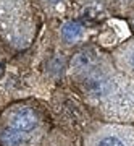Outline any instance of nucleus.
Masks as SVG:
<instances>
[{"mask_svg":"<svg viewBox=\"0 0 134 146\" xmlns=\"http://www.w3.org/2000/svg\"><path fill=\"white\" fill-rule=\"evenodd\" d=\"M42 146H78V145L62 131H52L45 136Z\"/></svg>","mask_w":134,"mask_h":146,"instance_id":"7","label":"nucleus"},{"mask_svg":"<svg viewBox=\"0 0 134 146\" xmlns=\"http://www.w3.org/2000/svg\"><path fill=\"white\" fill-rule=\"evenodd\" d=\"M70 72L86 102L103 122H134V80L115 67L112 55L86 47L73 57Z\"/></svg>","mask_w":134,"mask_h":146,"instance_id":"1","label":"nucleus"},{"mask_svg":"<svg viewBox=\"0 0 134 146\" xmlns=\"http://www.w3.org/2000/svg\"><path fill=\"white\" fill-rule=\"evenodd\" d=\"M34 15L28 0L0 2V31L16 47H26L34 37Z\"/></svg>","mask_w":134,"mask_h":146,"instance_id":"2","label":"nucleus"},{"mask_svg":"<svg viewBox=\"0 0 134 146\" xmlns=\"http://www.w3.org/2000/svg\"><path fill=\"white\" fill-rule=\"evenodd\" d=\"M112 60L120 72L134 80V37H129L115 47Z\"/></svg>","mask_w":134,"mask_h":146,"instance_id":"5","label":"nucleus"},{"mask_svg":"<svg viewBox=\"0 0 134 146\" xmlns=\"http://www.w3.org/2000/svg\"><path fill=\"white\" fill-rule=\"evenodd\" d=\"M84 146H134V125L99 122L86 133Z\"/></svg>","mask_w":134,"mask_h":146,"instance_id":"3","label":"nucleus"},{"mask_svg":"<svg viewBox=\"0 0 134 146\" xmlns=\"http://www.w3.org/2000/svg\"><path fill=\"white\" fill-rule=\"evenodd\" d=\"M128 25H129V28L134 31V13L131 16H128Z\"/></svg>","mask_w":134,"mask_h":146,"instance_id":"10","label":"nucleus"},{"mask_svg":"<svg viewBox=\"0 0 134 146\" xmlns=\"http://www.w3.org/2000/svg\"><path fill=\"white\" fill-rule=\"evenodd\" d=\"M42 3L49 11H58L66 3V0H42Z\"/></svg>","mask_w":134,"mask_h":146,"instance_id":"9","label":"nucleus"},{"mask_svg":"<svg viewBox=\"0 0 134 146\" xmlns=\"http://www.w3.org/2000/svg\"><path fill=\"white\" fill-rule=\"evenodd\" d=\"M84 34H86V29L79 21L71 20V21H66L62 26V39L65 42H71L73 44V42L83 39Z\"/></svg>","mask_w":134,"mask_h":146,"instance_id":"6","label":"nucleus"},{"mask_svg":"<svg viewBox=\"0 0 134 146\" xmlns=\"http://www.w3.org/2000/svg\"><path fill=\"white\" fill-rule=\"evenodd\" d=\"M113 3L123 16H131L134 13V0H113Z\"/></svg>","mask_w":134,"mask_h":146,"instance_id":"8","label":"nucleus"},{"mask_svg":"<svg viewBox=\"0 0 134 146\" xmlns=\"http://www.w3.org/2000/svg\"><path fill=\"white\" fill-rule=\"evenodd\" d=\"M2 125L28 133L36 138H44V122L36 109L28 106H13L3 117Z\"/></svg>","mask_w":134,"mask_h":146,"instance_id":"4","label":"nucleus"}]
</instances>
